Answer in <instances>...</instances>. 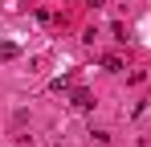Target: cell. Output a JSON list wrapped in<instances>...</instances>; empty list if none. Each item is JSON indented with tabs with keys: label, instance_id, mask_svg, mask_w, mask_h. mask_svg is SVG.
Returning <instances> with one entry per match:
<instances>
[{
	"label": "cell",
	"instance_id": "obj_4",
	"mask_svg": "<svg viewBox=\"0 0 151 147\" xmlns=\"http://www.w3.org/2000/svg\"><path fill=\"white\" fill-rule=\"evenodd\" d=\"M102 66H106V70H114V74L123 70V61H119V57H114V53H106V57H102Z\"/></svg>",
	"mask_w": 151,
	"mask_h": 147
},
{
	"label": "cell",
	"instance_id": "obj_1",
	"mask_svg": "<svg viewBox=\"0 0 151 147\" xmlns=\"http://www.w3.org/2000/svg\"><path fill=\"white\" fill-rule=\"evenodd\" d=\"M70 106H74V110H94V94H90V90H74V94H70Z\"/></svg>",
	"mask_w": 151,
	"mask_h": 147
},
{
	"label": "cell",
	"instance_id": "obj_2",
	"mask_svg": "<svg viewBox=\"0 0 151 147\" xmlns=\"http://www.w3.org/2000/svg\"><path fill=\"white\" fill-rule=\"evenodd\" d=\"M12 57H21V45L4 41V45H0V61H12Z\"/></svg>",
	"mask_w": 151,
	"mask_h": 147
},
{
	"label": "cell",
	"instance_id": "obj_5",
	"mask_svg": "<svg viewBox=\"0 0 151 147\" xmlns=\"http://www.w3.org/2000/svg\"><path fill=\"white\" fill-rule=\"evenodd\" d=\"M86 4H102V0H86Z\"/></svg>",
	"mask_w": 151,
	"mask_h": 147
},
{
	"label": "cell",
	"instance_id": "obj_3",
	"mask_svg": "<svg viewBox=\"0 0 151 147\" xmlns=\"http://www.w3.org/2000/svg\"><path fill=\"white\" fill-rule=\"evenodd\" d=\"M70 86H74V78H70V74H61V78H53V94H65Z\"/></svg>",
	"mask_w": 151,
	"mask_h": 147
}]
</instances>
